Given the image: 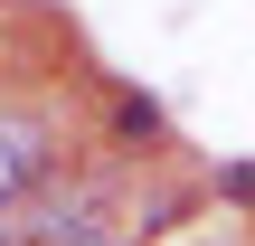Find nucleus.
<instances>
[{"instance_id":"1","label":"nucleus","mask_w":255,"mask_h":246,"mask_svg":"<svg viewBox=\"0 0 255 246\" xmlns=\"http://www.w3.org/2000/svg\"><path fill=\"white\" fill-rule=\"evenodd\" d=\"M57 152H66V133H57L47 104H0V199L9 190H38L57 171Z\"/></svg>"},{"instance_id":"2","label":"nucleus","mask_w":255,"mask_h":246,"mask_svg":"<svg viewBox=\"0 0 255 246\" xmlns=\"http://www.w3.org/2000/svg\"><path fill=\"white\" fill-rule=\"evenodd\" d=\"M114 123H123V142H151V133H161V104H151V95H123Z\"/></svg>"}]
</instances>
